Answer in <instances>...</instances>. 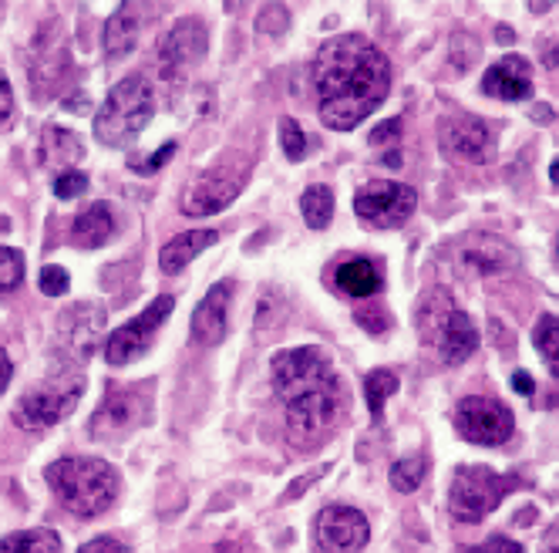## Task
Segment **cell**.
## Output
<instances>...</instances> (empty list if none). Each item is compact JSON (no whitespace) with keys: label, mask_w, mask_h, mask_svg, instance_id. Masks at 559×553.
I'll use <instances>...</instances> for the list:
<instances>
[{"label":"cell","mask_w":559,"mask_h":553,"mask_svg":"<svg viewBox=\"0 0 559 553\" xmlns=\"http://www.w3.org/2000/svg\"><path fill=\"white\" fill-rule=\"evenodd\" d=\"M155 115V98L142 74L122 78L95 111V139L108 149H129Z\"/></svg>","instance_id":"cell-4"},{"label":"cell","mask_w":559,"mask_h":553,"mask_svg":"<svg viewBox=\"0 0 559 553\" xmlns=\"http://www.w3.org/2000/svg\"><path fill=\"white\" fill-rule=\"evenodd\" d=\"M216 240H219V230H213V226L186 230V233L173 236V240H169L163 250H158V267H163V273H179V270H186L199 254L210 250Z\"/></svg>","instance_id":"cell-20"},{"label":"cell","mask_w":559,"mask_h":553,"mask_svg":"<svg viewBox=\"0 0 559 553\" xmlns=\"http://www.w3.org/2000/svg\"><path fill=\"white\" fill-rule=\"evenodd\" d=\"M287 24H290L287 8H266V11L260 14V31H266V34H280Z\"/></svg>","instance_id":"cell-37"},{"label":"cell","mask_w":559,"mask_h":553,"mask_svg":"<svg viewBox=\"0 0 559 553\" xmlns=\"http://www.w3.org/2000/svg\"><path fill=\"white\" fill-rule=\"evenodd\" d=\"M206 55V27L186 17L179 21L158 45V64H163V74H179L186 68H192L195 61H203Z\"/></svg>","instance_id":"cell-14"},{"label":"cell","mask_w":559,"mask_h":553,"mask_svg":"<svg viewBox=\"0 0 559 553\" xmlns=\"http://www.w3.org/2000/svg\"><path fill=\"white\" fill-rule=\"evenodd\" d=\"M499 37H502V45H509L512 42V31L509 27H499Z\"/></svg>","instance_id":"cell-48"},{"label":"cell","mask_w":559,"mask_h":553,"mask_svg":"<svg viewBox=\"0 0 559 553\" xmlns=\"http://www.w3.org/2000/svg\"><path fill=\"white\" fill-rule=\"evenodd\" d=\"M549 179H552V183L559 186V160H556V163L549 166Z\"/></svg>","instance_id":"cell-47"},{"label":"cell","mask_w":559,"mask_h":553,"mask_svg":"<svg viewBox=\"0 0 559 553\" xmlns=\"http://www.w3.org/2000/svg\"><path fill=\"white\" fill-rule=\"evenodd\" d=\"M452 314H455V301L449 291L435 287V291L421 294V301L415 307V325H418V334L428 348H438V341H442V334L452 321Z\"/></svg>","instance_id":"cell-19"},{"label":"cell","mask_w":559,"mask_h":553,"mask_svg":"<svg viewBox=\"0 0 559 553\" xmlns=\"http://www.w3.org/2000/svg\"><path fill=\"white\" fill-rule=\"evenodd\" d=\"M11 375H14V365H11V358H8V351L0 348V391H4V388L11 385Z\"/></svg>","instance_id":"cell-43"},{"label":"cell","mask_w":559,"mask_h":553,"mask_svg":"<svg viewBox=\"0 0 559 553\" xmlns=\"http://www.w3.org/2000/svg\"><path fill=\"white\" fill-rule=\"evenodd\" d=\"M334 284H337V291L341 294H347V297H374L378 291H381V270L371 263V260H344L337 270H334Z\"/></svg>","instance_id":"cell-24"},{"label":"cell","mask_w":559,"mask_h":553,"mask_svg":"<svg viewBox=\"0 0 559 553\" xmlns=\"http://www.w3.org/2000/svg\"><path fill=\"white\" fill-rule=\"evenodd\" d=\"M371 540L368 517L354 506H328L317 517V546L321 553H361Z\"/></svg>","instance_id":"cell-13"},{"label":"cell","mask_w":559,"mask_h":553,"mask_svg":"<svg viewBox=\"0 0 559 553\" xmlns=\"http://www.w3.org/2000/svg\"><path fill=\"white\" fill-rule=\"evenodd\" d=\"M459 263L462 270L468 273H478V276H496V273H506L519 263V250L502 240V236H492V233H475L462 244L459 250Z\"/></svg>","instance_id":"cell-15"},{"label":"cell","mask_w":559,"mask_h":553,"mask_svg":"<svg viewBox=\"0 0 559 553\" xmlns=\"http://www.w3.org/2000/svg\"><path fill=\"white\" fill-rule=\"evenodd\" d=\"M173 155H176V142H166V145L158 149V152L152 155V160H148V163H145L142 169H145V173H152V169H158V166H163V163H169Z\"/></svg>","instance_id":"cell-41"},{"label":"cell","mask_w":559,"mask_h":553,"mask_svg":"<svg viewBox=\"0 0 559 553\" xmlns=\"http://www.w3.org/2000/svg\"><path fill=\"white\" fill-rule=\"evenodd\" d=\"M483 92L499 98V102H526V98H533V68H530V61L519 58V55H506L502 61H496L486 71Z\"/></svg>","instance_id":"cell-17"},{"label":"cell","mask_w":559,"mask_h":553,"mask_svg":"<svg viewBox=\"0 0 559 553\" xmlns=\"http://www.w3.org/2000/svg\"><path fill=\"white\" fill-rule=\"evenodd\" d=\"M173 307H176V301L169 294H163V297H155L139 314V318H132L129 325L111 331L108 341H105V358H108V365L122 368V365H132L139 354H145V348L152 344V334L163 328V321L173 314Z\"/></svg>","instance_id":"cell-9"},{"label":"cell","mask_w":559,"mask_h":553,"mask_svg":"<svg viewBox=\"0 0 559 553\" xmlns=\"http://www.w3.org/2000/svg\"><path fill=\"white\" fill-rule=\"evenodd\" d=\"M21 281H24V257H21V250L0 247V297L17 291Z\"/></svg>","instance_id":"cell-31"},{"label":"cell","mask_w":559,"mask_h":553,"mask_svg":"<svg viewBox=\"0 0 559 553\" xmlns=\"http://www.w3.org/2000/svg\"><path fill=\"white\" fill-rule=\"evenodd\" d=\"M78 553H126V543H118L115 537H95Z\"/></svg>","instance_id":"cell-38"},{"label":"cell","mask_w":559,"mask_h":553,"mask_svg":"<svg viewBox=\"0 0 559 553\" xmlns=\"http://www.w3.org/2000/svg\"><path fill=\"white\" fill-rule=\"evenodd\" d=\"M219 553H236V546H219Z\"/></svg>","instance_id":"cell-49"},{"label":"cell","mask_w":559,"mask_h":553,"mask_svg":"<svg viewBox=\"0 0 559 553\" xmlns=\"http://www.w3.org/2000/svg\"><path fill=\"white\" fill-rule=\"evenodd\" d=\"M145 14L139 4H122L108 21H105V58L108 61H122L135 51L139 37H142Z\"/></svg>","instance_id":"cell-18"},{"label":"cell","mask_w":559,"mask_h":553,"mask_svg":"<svg viewBox=\"0 0 559 553\" xmlns=\"http://www.w3.org/2000/svg\"><path fill=\"white\" fill-rule=\"evenodd\" d=\"M539 553H559V523L549 527V533H546L543 543H539Z\"/></svg>","instance_id":"cell-44"},{"label":"cell","mask_w":559,"mask_h":553,"mask_svg":"<svg viewBox=\"0 0 559 553\" xmlns=\"http://www.w3.org/2000/svg\"><path fill=\"white\" fill-rule=\"evenodd\" d=\"M478 328L472 325V318L465 310H459L455 307V314H452V321H449V328H445V334H442V341H438V358H442L445 365H462V362H468L472 354L478 351Z\"/></svg>","instance_id":"cell-21"},{"label":"cell","mask_w":559,"mask_h":553,"mask_svg":"<svg viewBox=\"0 0 559 553\" xmlns=\"http://www.w3.org/2000/svg\"><path fill=\"white\" fill-rule=\"evenodd\" d=\"M14 111V98H11V85H8V78L0 74V122H8Z\"/></svg>","instance_id":"cell-40"},{"label":"cell","mask_w":559,"mask_h":553,"mask_svg":"<svg viewBox=\"0 0 559 553\" xmlns=\"http://www.w3.org/2000/svg\"><path fill=\"white\" fill-rule=\"evenodd\" d=\"M300 210L310 230H328V223L334 220V189L331 186H307V192L300 196Z\"/></svg>","instance_id":"cell-26"},{"label":"cell","mask_w":559,"mask_h":553,"mask_svg":"<svg viewBox=\"0 0 559 553\" xmlns=\"http://www.w3.org/2000/svg\"><path fill=\"white\" fill-rule=\"evenodd\" d=\"M512 388H515L519 395H526V399H530V395L536 391V381H533V375H530V372H515V375H512Z\"/></svg>","instance_id":"cell-42"},{"label":"cell","mask_w":559,"mask_h":553,"mask_svg":"<svg viewBox=\"0 0 559 553\" xmlns=\"http://www.w3.org/2000/svg\"><path fill=\"white\" fill-rule=\"evenodd\" d=\"M519 486V476H502L489 466H459L449 490V509L462 523H478Z\"/></svg>","instance_id":"cell-5"},{"label":"cell","mask_w":559,"mask_h":553,"mask_svg":"<svg viewBox=\"0 0 559 553\" xmlns=\"http://www.w3.org/2000/svg\"><path fill=\"white\" fill-rule=\"evenodd\" d=\"M115 233V216L108 210V203H92L88 210H82L71 223V244L82 250H95L102 244L111 240Z\"/></svg>","instance_id":"cell-23"},{"label":"cell","mask_w":559,"mask_h":553,"mask_svg":"<svg viewBox=\"0 0 559 553\" xmlns=\"http://www.w3.org/2000/svg\"><path fill=\"white\" fill-rule=\"evenodd\" d=\"M148 415V395L142 385L122 388V391H108L102 409L92 419V439L98 443H115L126 439L132 428H139Z\"/></svg>","instance_id":"cell-10"},{"label":"cell","mask_w":559,"mask_h":553,"mask_svg":"<svg viewBox=\"0 0 559 553\" xmlns=\"http://www.w3.org/2000/svg\"><path fill=\"white\" fill-rule=\"evenodd\" d=\"M51 132V139L58 142L55 149H48V145H41L45 152H41V163L45 166H55V155L58 160L68 166V163H74V160H82V142H78V136H71V132H64V129H48Z\"/></svg>","instance_id":"cell-30"},{"label":"cell","mask_w":559,"mask_h":553,"mask_svg":"<svg viewBox=\"0 0 559 553\" xmlns=\"http://www.w3.org/2000/svg\"><path fill=\"white\" fill-rule=\"evenodd\" d=\"M465 553H523V546H519L515 540H509V537H489L486 543L468 546Z\"/></svg>","instance_id":"cell-36"},{"label":"cell","mask_w":559,"mask_h":553,"mask_svg":"<svg viewBox=\"0 0 559 553\" xmlns=\"http://www.w3.org/2000/svg\"><path fill=\"white\" fill-rule=\"evenodd\" d=\"M442 149L452 155L455 163H468V166H486L496 160L499 142L496 132L486 118L478 115H455L442 122Z\"/></svg>","instance_id":"cell-11"},{"label":"cell","mask_w":559,"mask_h":553,"mask_svg":"<svg viewBox=\"0 0 559 553\" xmlns=\"http://www.w3.org/2000/svg\"><path fill=\"white\" fill-rule=\"evenodd\" d=\"M280 149L287 152L290 163H300L307 155V136L297 118H280Z\"/></svg>","instance_id":"cell-32"},{"label":"cell","mask_w":559,"mask_h":553,"mask_svg":"<svg viewBox=\"0 0 559 553\" xmlns=\"http://www.w3.org/2000/svg\"><path fill=\"white\" fill-rule=\"evenodd\" d=\"M313 89L321 122L334 132H350L371 118L391 89V64L378 45L361 34H341L321 45L313 58Z\"/></svg>","instance_id":"cell-1"},{"label":"cell","mask_w":559,"mask_h":553,"mask_svg":"<svg viewBox=\"0 0 559 553\" xmlns=\"http://www.w3.org/2000/svg\"><path fill=\"white\" fill-rule=\"evenodd\" d=\"M78 402H82V381L27 391L14 405V425L24 432H45V428L58 425L61 419H68L78 409Z\"/></svg>","instance_id":"cell-12"},{"label":"cell","mask_w":559,"mask_h":553,"mask_svg":"<svg viewBox=\"0 0 559 553\" xmlns=\"http://www.w3.org/2000/svg\"><path fill=\"white\" fill-rule=\"evenodd\" d=\"M397 136H402V118H391L388 126H378L371 132V145H381V142H397Z\"/></svg>","instance_id":"cell-39"},{"label":"cell","mask_w":559,"mask_h":553,"mask_svg":"<svg viewBox=\"0 0 559 553\" xmlns=\"http://www.w3.org/2000/svg\"><path fill=\"white\" fill-rule=\"evenodd\" d=\"M455 432L472 446H502L515 432V415L506 402L489 395H468L455 405Z\"/></svg>","instance_id":"cell-8"},{"label":"cell","mask_w":559,"mask_h":553,"mask_svg":"<svg viewBox=\"0 0 559 553\" xmlns=\"http://www.w3.org/2000/svg\"><path fill=\"white\" fill-rule=\"evenodd\" d=\"M556 260H559V236H556Z\"/></svg>","instance_id":"cell-50"},{"label":"cell","mask_w":559,"mask_h":553,"mask_svg":"<svg viewBox=\"0 0 559 553\" xmlns=\"http://www.w3.org/2000/svg\"><path fill=\"white\" fill-rule=\"evenodd\" d=\"M543 61H546L549 68H559V45H556L552 51H546V55H543Z\"/></svg>","instance_id":"cell-46"},{"label":"cell","mask_w":559,"mask_h":553,"mask_svg":"<svg viewBox=\"0 0 559 553\" xmlns=\"http://www.w3.org/2000/svg\"><path fill=\"white\" fill-rule=\"evenodd\" d=\"M55 196L58 200H74V196H82L88 189V176L78 173V169H64L61 176H55Z\"/></svg>","instance_id":"cell-33"},{"label":"cell","mask_w":559,"mask_h":553,"mask_svg":"<svg viewBox=\"0 0 559 553\" xmlns=\"http://www.w3.org/2000/svg\"><path fill=\"white\" fill-rule=\"evenodd\" d=\"M354 321L361 325L365 331H371V334H381V331L391 328V314H388V307L374 304V307H365V310H354Z\"/></svg>","instance_id":"cell-34"},{"label":"cell","mask_w":559,"mask_h":553,"mask_svg":"<svg viewBox=\"0 0 559 553\" xmlns=\"http://www.w3.org/2000/svg\"><path fill=\"white\" fill-rule=\"evenodd\" d=\"M102 321H105L102 307H88V304H78L68 318H61L64 344L74 348L78 358H88V354H95V334L102 331Z\"/></svg>","instance_id":"cell-22"},{"label":"cell","mask_w":559,"mask_h":553,"mask_svg":"<svg viewBox=\"0 0 559 553\" xmlns=\"http://www.w3.org/2000/svg\"><path fill=\"white\" fill-rule=\"evenodd\" d=\"M229 301H233V284L223 281V284H213L210 294L199 301L195 314H192V341L195 344H219L226 338V328H229Z\"/></svg>","instance_id":"cell-16"},{"label":"cell","mask_w":559,"mask_h":553,"mask_svg":"<svg viewBox=\"0 0 559 553\" xmlns=\"http://www.w3.org/2000/svg\"><path fill=\"white\" fill-rule=\"evenodd\" d=\"M533 344L543 354V362L552 378H559V318L556 314H543L533 328Z\"/></svg>","instance_id":"cell-27"},{"label":"cell","mask_w":559,"mask_h":553,"mask_svg":"<svg viewBox=\"0 0 559 553\" xmlns=\"http://www.w3.org/2000/svg\"><path fill=\"white\" fill-rule=\"evenodd\" d=\"M247 173H250V163L247 160H223L219 166H213L210 173H203L199 179L189 183V189L182 192L179 200V210L186 216H213V213H223L239 192L247 186Z\"/></svg>","instance_id":"cell-6"},{"label":"cell","mask_w":559,"mask_h":553,"mask_svg":"<svg viewBox=\"0 0 559 553\" xmlns=\"http://www.w3.org/2000/svg\"><path fill=\"white\" fill-rule=\"evenodd\" d=\"M425 472H428V459L425 456H405L391 466V486L397 493H415L421 483H425Z\"/></svg>","instance_id":"cell-28"},{"label":"cell","mask_w":559,"mask_h":553,"mask_svg":"<svg viewBox=\"0 0 559 553\" xmlns=\"http://www.w3.org/2000/svg\"><path fill=\"white\" fill-rule=\"evenodd\" d=\"M394 391H397V375L394 372L378 368V372H371L365 378V399H368V409H371L374 419H381V409H384V402L391 399Z\"/></svg>","instance_id":"cell-29"},{"label":"cell","mask_w":559,"mask_h":553,"mask_svg":"<svg viewBox=\"0 0 559 553\" xmlns=\"http://www.w3.org/2000/svg\"><path fill=\"white\" fill-rule=\"evenodd\" d=\"M68 284H71V276H68L64 267L48 263V267L41 270V291H45L48 297H61V294L68 291Z\"/></svg>","instance_id":"cell-35"},{"label":"cell","mask_w":559,"mask_h":553,"mask_svg":"<svg viewBox=\"0 0 559 553\" xmlns=\"http://www.w3.org/2000/svg\"><path fill=\"white\" fill-rule=\"evenodd\" d=\"M533 118H536L539 126H549L552 118H556V111H552V108H546V105H536V108H533Z\"/></svg>","instance_id":"cell-45"},{"label":"cell","mask_w":559,"mask_h":553,"mask_svg":"<svg viewBox=\"0 0 559 553\" xmlns=\"http://www.w3.org/2000/svg\"><path fill=\"white\" fill-rule=\"evenodd\" d=\"M273 391L287 412L294 443H313L347 419V391L321 348L280 351L273 365Z\"/></svg>","instance_id":"cell-2"},{"label":"cell","mask_w":559,"mask_h":553,"mask_svg":"<svg viewBox=\"0 0 559 553\" xmlns=\"http://www.w3.org/2000/svg\"><path fill=\"white\" fill-rule=\"evenodd\" d=\"M415 207H418V192L408 183H394V179H374L354 196L357 220L368 223L371 230H394L408 223Z\"/></svg>","instance_id":"cell-7"},{"label":"cell","mask_w":559,"mask_h":553,"mask_svg":"<svg viewBox=\"0 0 559 553\" xmlns=\"http://www.w3.org/2000/svg\"><path fill=\"white\" fill-rule=\"evenodd\" d=\"M0 553H61V537L48 527L17 530L0 540Z\"/></svg>","instance_id":"cell-25"},{"label":"cell","mask_w":559,"mask_h":553,"mask_svg":"<svg viewBox=\"0 0 559 553\" xmlns=\"http://www.w3.org/2000/svg\"><path fill=\"white\" fill-rule=\"evenodd\" d=\"M45 480L74 517H102L118 496V472L95 456H68L45 469Z\"/></svg>","instance_id":"cell-3"}]
</instances>
